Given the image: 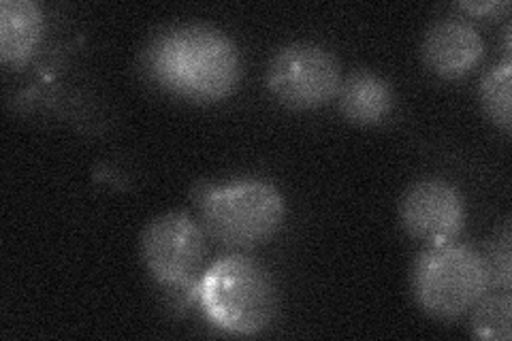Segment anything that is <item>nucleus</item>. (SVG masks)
Returning <instances> with one entry per match:
<instances>
[{"instance_id": "obj_7", "label": "nucleus", "mask_w": 512, "mask_h": 341, "mask_svg": "<svg viewBox=\"0 0 512 341\" xmlns=\"http://www.w3.org/2000/svg\"><path fill=\"white\" fill-rule=\"evenodd\" d=\"M399 218L412 237L438 246L453 241L463 231L466 203L451 184L421 180L404 192Z\"/></svg>"}, {"instance_id": "obj_8", "label": "nucleus", "mask_w": 512, "mask_h": 341, "mask_svg": "<svg viewBox=\"0 0 512 341\" xmlns=\"http://www.w3.org/2000/svg\"><path fill=\"white\" fill-rule=\"evenodd\" d=\"M423 60L440 77L455 79L470 73L485 56V41L478 30L457 18L429 26L423 37Z\"/></svg>"}, {"instance_id": "obj_12", "label": "nucleus", "mask_w": 512, "mask_h": 341, "mask_svg": "<svg viewBox=\"0 0 512 341\" xmlns=\"http://www.w3.org/2000/svg\"><path fill=\"white\" fill-rule=\"evenodd\" d=\"M510 312L512 301L508 292L483 297L474 305L472 333L480 339L508 341L510 339Z\"/></svg>"}, {"instance_id": "obj_1", "label": "nucleus", "mask_w": 512, "mask_h": 341, "mask_svg": "<svg viewBox=\"0 0 512 341\" xmlns=\"http://www.w3.org/2000/svg\"><path fill=\"white\" fill-rule=\"evenodd\" d=\"M146 69L165 90L197 103H214L235 90L242 60L222 30L188 24L175 26L150 43Z\"/></svg>"}, {"instance_id": "obj_10", "label": "nucleus", "mask_w": 512, "mask_h": 341, "mask_svg": "<svg viewBox=\"0 0 512 341\" xmlns=\"http://www.w3.org/2000/svg\"><path fill=\"white\" fill-rule=\"evenodd\" d=\"M340 109L352 124L370 126L384 120L393 109V90L382 77L370 71L348 75L338 92Z\"/></svg>"}, {"instance_id": "obj_14", "label": "nucleus", "mask_w": 512, "mask_h": 341, "mask_svg": "<svg viewBox=\"0 0 512 341\" xmlns=\"http://www.w3.org/2000/svg\"><path fill=\"white\" fill-rule=\"evenodd\" d=\"M459 9L468 11L472 15H491L508 9L506 0H489V3H459Z\"/></svg>"}, {"instance_id": "obj_13", "label": "nucleus", "mask_w": 512, "mask_h": 341, "mask_svg": "<svg viewBox=\"0 0 512 341\" xmlns=\"http://www.w3.org/2000/svg\"><path fill=\"white\" fill-rule=\"evenodd\" d=\"M485 265L489 271L491 284L500 286L502 290L510 288V226L504 224V229L493 237L487 250Z\"/></svg>"}, {"instance_id": "obj_9", "label": "nucleus", "mask_w": 512, "mask_h": 341, "mask_svg": "<svg viewBox=\"0 0 512 341\" xmlns=\"http://www.w3.org/2000/svg\"><path fill=\"white\" fill-rule=\"evenodd\" d=\"M43 37V11L35 0L0 3V58L11 67L26 64Z\"/></svg>"}, {"instance_id": "obj_3", "label": "nucleus", "mask_w": 512, "mask_h": 341, "mask_svg": "<svg viewBox=\"0 0 512 341\" xmlns=\"http://www.w3.org/2000/svg\"><path fill=\"white\" fill-rule=\"evenodd\" d=\"M414 297L436 318H459L487 295L491 286L485 258L461 243H438L425 250L412 273Z\"/></svg>"}, {"instance_id": "obj_2", "label": "nucleus", "mask_w": 512, "mask_h": 341, "mask_svg": "<svg viewBox=\"0 0 512 341\" xmlns=\"http://www.w3.org/2000/svg\"><path fill=\"white\" fill-rule=\"evenodd\" d=\"M199 299L216 327L239 335L261 333L278 310L274 278L250 256H227L214 263L199 284Z\"/></svg>"}, {"instance_id": "obj_11", "label": "nucleus", "mask_w": 512, "mask_h": 341, "mask_svg": "<svg viewBox=\"0 0 512 341\" xmlns=\"http://www.w3.org/2000/svg\"><path fill=\"white\" fill-rule=\"evenodd\" d=\"M510 81H512V67L510 62H502L485 73L480 81V101L487 116L502 126L504 131H510Z\"/></svg>"}, {"instance_id": "obj_6", "label": "nucleus", "mask_w": 512, "mask_h": 341, "mask_svg": "<svg viewBox=\"0 0 512 341\" xmlns=\"http://www.w3.org/2000/svg\"><path fill=\"white\" fill-rule=\"evenodd\" d=\"M203 226L182 211H169L148 222L141 235V258L158 282L186 284L205 258Z\"/></svg>"}, {"instance_id": "obj_5", "label": "nucleus", "mask_w": 512, "mask_h": 341, "mask_svg": "<svg viewBox=\"0 0 512 341\" xmlns=\"http://www.w3.org/2000/svg\"><path fill=\"white\" fill-rule=\"evenodd\" d=\"M267 88L291 109H316L333 101L342 86L340 62L314 43L284 45L267 64Z\"/></svg>"}, {"instance_id": "obj_4", "label": "nucleus", "mask_w": 512, "mask_h": 341, "mask_svg": "<svg viewBox=\"0 0 512 341\" xmlns=\"http://www.w3.org/2000/svg\"><path fill=\"white\" fill-rule=\"evenodd\" d=\"M201 216L207 233L224 246L254 248L278 233L284 199L269 182L235 180L203 194Z\"/></svg>"}]
</instances>
